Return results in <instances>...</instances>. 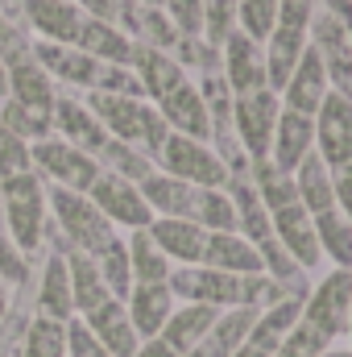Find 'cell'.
I'll return each instance as SVG.
<instances>
[{
	"mask_svg": "<svg viewBox=\"0 0 352 357\" xmlns=\"http://www.w3.org/2000/svg\"><path fill=\"white\" fill-rule=\"evenodd\" d=\"M307 42H311V50L319 54L332 91H340V96L352 100V38H349V29H344L332 13L315 8V17H311V38H307Z\"/></svg>",
	"mask_w": 352,
	"mask_h": 357,
	"instance_id": "30bf717a",
	"label": "cell"
},
{
	"mask_svg": "<svg viewBox=\"0 0 352 357\" xmlns=\"http://www.w3.org/2000/svg\"><path fill=\"white\" fill-rule=\"evenodd\" d=\"M8 96V79H4V63H0V100Z\"/></svg>",
	"mask_w": 352,
	"mask_h": 357,
	"instance_id": "f6af8a7d",
	"label": "cell"
},
{
	"mask_svg": "<svg viewBox=\"0 0 352 357\" xmlns=\"http://www.w3.org/2000/svg\"><path fill=\"white\" fill-rule=\"evenodd\" d=\"M63 258H67V274H71V299H75V316H88L91 307H99L104 299H116V295L104 287V278H99V270H95V262H91L88 254H79V250H67Z\"/></svg>",
	"mask_w": 352,
	"mask_h": 357,
	"instance_id": "484cf974",
	"label": "cell"
},
{
	"mask_svg": "<svg viewBox=\"0 0 352 357\" xmlns=\"http://www.w3.org/2000/svg\"><path fill=\"white\" fill-rule=\"evenodd\" d=\"M67 357H112V354L91 337L88 324L75 316V320H67Z\"/></svg>",
	"mask_w": 352,
	"mask_h": 357,
	"instance_id": "74e56055",
	"label": "cell"
},
{
	"mask_svg": "<svg viewBox=\"0 0 352 357\" xmlns=\"http://www.w3.org/2000/svg\"><path fill=\"white\" fill-rule=\"evenodd\" d=\"M282 341H273V337H265V333H257V328H249V337L241 341V349L232 357H273V349H278Z\"/></svg>",
	"mask_w": 352,
	"mask_h": 357,
	"instance_id": "60d3db41",
	"label": "cell"
},
{
	"mask_svg": "<svg viewBox=\"0 0 352 357\" xmlns=\"http://www.w3.org/2000/svg\"><path fill=\"white\" fill-rule=\"evenodd\" d=\"M133 75L141 79L145 100L162 112L170 133L195 137V142H211V121H207V104L199 96V84L191 79V71L175 54H162L154 46H137L133 50Z\"/></svg>",
	"mask_w": 352,
	"mask_h": 357,
	"instance_id": "6da1fadb",
	"label": "cell"
},
{
	"mask_svg": "<svg viewBox=\"0 0 352 357\" xmlns=\"http://www.w3.org/2000/svg\"><path fill=\"white\" fill-rule=\"evenodd\" d=\"M154 167L170 178H182L191 187H228V167L224 158L211 150V142H195V137H182V133H170L154 158Z\"/></svg>",
	"mask_w": 352,
	"mask_h": 357,
	"instance_id": "52a82bcc",
	"label": "cell"
},
{
	"mask_svg": "<svg viewBox=\"0 0 352 357\" xmlns=\"http://www.w3.org/2000/svg\"><path fill=\"white\" fill-rule=\"evenodd\" d=\"M99 167L112 171V175H120V178H129V183H145V178L158 171L154 158H145V154H137L133 146H120V142H108V146H104Z\"/></svg>",
	"mask_w": 352,
	"mask_h": 357,
	"instance_id": "836d02e7",
	"label": "cell"
},
{
	"mask_svg": "<svg viewBox=\"0 0 352 357\" xmlns=\"http://www.w3.org/2000/svg\"><path fill=\"white\" fill-rule=\"evenodd\" d=\"M199 266L228 270V274H265L257 245L241 233H207V250H203Z\"/></svg>",
	"mask_w": 352,
	"mask_h": 357,
	"instance_id": "603a6c76",
	"label": "cell"
},
{
	"mask_svg": "<svg viewBox=\"0 0 352 357\" xmlns=\"http://www.w3.org/2000/svg\"><path fill=\"white\" fill-rule=\"evenodd\" d=\"M141 4H162V0H141Z\"/></svg>",
	"mask_w": 352,
	"mask_h": 357,
	"instance_id": "f907efd6",
	"label": "cell"
},
{
	"mask_svg": "<svg viewBox=\"0 0 352 357\" xmlns=\"http://www.w3.org/2000/svg\"><path fill=\"white\" fill-rule=\"evenodd\" d=\"M154 237V245L175 262V266H199L203 250H207V229H199L195 220H175V216H154V225L145 229Z\"/></svg>",
	"mask_w": 352,
	"mask_h": 357,
	"instance_id": "d6986e66",
	"label": "cell"
},
{
	"mask_svg": "<svg viewBox=\"0 0 352 357\" xmlns=\"http://www.w3.org/2000/svg\"><path fill=\"white\" fill-rule=\"evenodd\" d=\"M344 337H349V349H352V312H349V324H344Z\"/></svg>",
	"mask_w": 352,
	"mask_h": 357,
	"instance_id": "bcb514c9",
	"label": "cell"
},
{
	"mask_svg": "<svg viewBox=\"0 0 352 357\" xmlns=\"http://www.w3.org/2000/svg\"><path fill=\"white\" fill-rule=\"evenodd\" d=\"M328 71H323V63H319V54L311 50V42H307V50H303V59H298V67L290 71V79L282 84L278 91V100H282V108H290V112H303V116H315L319 112V104L328 100Z\"/></svg>",
	"mask_w": 352,
	"mask_h": 357,
	"instance_id": "2e32d148",
	"label": "cell"
},
{
	"mask_svg": "<svg viewBox=\"0 0 352 357\" xmlns=\"http://www.w3.org/2000/svg\"><path fill=\"white\" fill-rule=\"evenodd\" d=\"M88 104L104 133L120 146H133L145 158H158L162 142L170 137V125L145 96H112V91H88Z\"/></svg>",
	"mask_w": 352,
	"mask_h": 357,
	"instance_id": "7a4b0ae2",
	"label": "cell"
},
{
	"mask_svg": "<svg viewBox=\"0 0 352 357\" xmlns=\"http://www.w3.org/2000/svg\"><path fill=\"white\" fill-rule=\"evenodd\" d=\"M25 171H33L29 167V146L0 121V178L25 175Z\"/></svg>",
	"mask_w": 352,
	"mask_h": 357,
	"instance_id": "8d00e7d4",
	"label": "cell"
},
{
	"mask_svg": "<svg viewBox=\"0 0 352 357\" xmlns=\"http://www.w3.org/2000/svg\"><path fill=\"white\" fill-rule=\"evenodd\" d=\"M137 187H141V195H145V204H150L154 216L195 220V208H199V191H203V187H191V183H182V178L162 175V171H154V175L145 178V183H137Z\"/></svg>",
	"mask_w": 352,
	"mask_h": 357,
	"instance_id": "44dd1931",
	"label": "cell"
},
{
	"mask_svg": "<svg viewBox=\"0 0 352 357\" xmlns=\"http://www.w3.org/2000/svg\"><path fill=\"white\" fill-rule=\"evenodd\" d=\"M38 303H42V316H46V320H58V324L75 320L71 274H67V258H63V254H54V258L46 262V270H42V295H38Z\"/></svg>",
	"mask_w": 352,
	"mask_h": 357,
	"instance_id": "4316f807",
	"label": "cell"
},
{
	"mask_svg": "<svg viewBox=\"0 0 352 357\" xmlns=\"http://www.w3.org/2000/svg\"><path fill=\"white\" fill-rule=\"evenodd\" d=\"M21 17L38 33V42L54 46H75L83 29V8L75 0H21Z\"/></svg>",
	"mask_w": 352,
	"mask_h": 357,
	"instance_id": "4fadbf2b",
	"label": "cell"
},
{
	"mask_svg": "<svg viewBox=\"0 0 352 357\" xmlns=\"http://www.w3.org/2000/svg\"><path fill=\"white\" fill-rule=\"evenodd\" d=\"M278 112H282V100H278L273 88L232 96V133H237V146L245 150L249 162L269 158L273 129H278Z\"/></svg>",
	"mask_w": 352,
	"mask_h": 357,
	"instance_id": "ba28073f",
	"label": "cell"
},
{
	"mask_svg": "<svg viewBox=\"0 0 352 357\" xmlns=\"http://www.w3.org/2000/svg\"><path fill=\"white\" fill-rule=\"evenodd\" d=\"M175 307H178V299H175V291H170V282H133V291L125 295L129 324H133V333L141 341L158 337Z\"/></svg>",
	"mask_w": 352,
	"mask_h": 357,
	"instance_id": "e0dca14e",
	"label": "cell"
},
{
	"mask_svg": "<svg viewBox=\"0 0 352 357\" xmlns=\"http://www.w3.org/2000/svg\"><path fill=\"white\" fill-rule=\"evenodd\" d=\"M311 154H315V116L282 108L278 112V129H273V146H269V162L294 175Z\"/></svg>",
	"mask_w": 352,
	"mask_h": 357,
	"instance_id": "ac0fdd59",
	"label": "cell"
},
{
	"mask_svg": "<svg viewBox=\"0 0 352 357\" xmlns=\"http://www.w3.org/2000/svg\"><path fill=\"white\" fill-rule=\"evenodd\" d=\"M0 312H4V291H0Z\"/></svg>",
	"mask_w": 352,
	"mask_h": 357,
	"instance_id": "681fc988",
	"label": "cell"
},
{
	"mask_svg": "<svg viewBox=\"0 0 352 357\" xmlns=\"http://www.w3.org/2000/svg\"><path fill=\"white\" fill-rule=\"evenodd\" d=\"M46 208L54 212V225H58L67 250H79L88 258H99L112 241H120V233L99 216V208L91 204L88 195H79V191L50 187L46 191Z\"/></svg>",
	"mask_w": 352,
	"mask_h": 357,
	"instance_id": "277c9868",
	"label": "cell"
},
{
	"mask_svg": "<svg viewBox=\"0 0 352 357\" xmlns=\"http://www.w3.org/2000/svg\"><path fill=\"white\" fill-rule=\"evenodd\" d=\"M0 121H4V125H8L25 146H33V142H42V137H50V133H54V116L33 112V108L13 104V100H4V104H0Z\"/></svg>",
	"mask_w": 352,
	"mask_h": 357,
	"instance_id": "d6a6232c",
	"label": "cell"
},
{
	"mask_svg": "<svg viewBox=\"0 0 352 357\" xmlns=\"http://www.w3.org/2000/svg\"><path fill=\"white\" fill-rule=\"evenodd\" d=\"M4 4H21V0H0V8H4Z\"/></svg>",
	"mask_w": 352,
	"mask_h": 357,
	"instance_id": "c3c4849f",
	"label": "cell"
},
{
	"mask_svg": "<svg viewBox=\"0 0 352 357\" xmlns=\"http://www.w3.org/2000/svg\"><path fill=\"white\" fill-rule=\"evenodd\" d=\"M349 312H352V274L349 270H332V274H323V278L307 291L298 328H303L307 337H315L323 349H332L336 337H344Z\"/></svg>",
	"mask_w": 352,
	"mask_h": 357,
	"instance_id": "5b68a950",
	"label": "cell"
},
{
	"mask_svg": "<svg viewBox=\"0 0 352 357\" xmlns=\"http://www.w3.org/2000/svg\"><path fill=\"white\" fill-rule=\"evenodd\" d=\"M249 178H253V187H257V195H262L265 212H278V208H286V204H298L294 175H290V171H282V167H273L269 158L249 162Z\"/></svg>",
	"mask_w": 352,
	"mask_h": 357,
	"instance_id": "4dcf8cb0",
	"label": "cell"
},
{
	"mask_svg": "<svg viewBox=\"0 0 352 357\" xmlns=\"http://www.w3.org/2000/svg\"><path fill=\"white\" fill-rule=\"evenodd\" d=\"M79 320L88 324V333L112 357H133V354H137V345H141V337L133 333L129 312H125V303H120V299H104L99 307H91L88 316H79Z\"/></svg>",
	"mask_w": 352,
	"mask_h": 357,
	"instance_id": "ffe728a7",
	"label": "cell"
},
{
	"mask_svg": "<svg viewBox=\"0 0 352 357\" xmlns=\"http://www.w3.org/2000/svg\"><path fill=\"white\" fill-rule=\"evenodd\" d=\"M216 320H220V312H216V307H203V303H178L175 312H170V320L162 324V333H158V337H162L178 357H182V354H191L207 333H211V324H216Z\"/></svg>",
	"mask_w": 352,
	"mask_h": 357,
	"instance_id": "cb8c5ba5",
	"label": "cell"
},
{
	"mask_svg": "<svg viewBox=\"0 0 352 357\" xmlns=\"http://www.w3.org/2000/svg\"><path fill=\"white\" fill-rule=\"evenodd\" d=\"M319 357H352V349H336V345H332V349H323Z\"/></svg>",
	"mask_w": 352,
	"mask_h": 357,
	"instance_id": "ee69618b",
	"label": "cell"
},
{
	"mask_svg": "<svg viewBox=\"0 0 352 357\" xmlns=\"http://www.w3.org/2000/svg\"><path fill=\"white\" fill-rule=\"evenodd\" d=\"M54 137L71 142L75 150L91 154L95 162H99L104 146L112 142V137L104 133V125L95 121V112H91L83 100H75V96H58V100H54Z\"/></svg>",
	"mask_w": 352,
	"mask_h": 357,
	"instance_id": "9a60e30c",
	"label": "cell"
},
{
	"mask_svg": "<svg viewBox=\"0 0 352 357\" xmlns=\"http://www.w3.org/2000/svg\"><path fill=\"white\" fill-rule=\"evenodd\" d=\"M349 38H352V25H349Z\"/></svg>",
	"mask_w": 352,
	"mask_h": 357,
	"instance_id": "816d5d0a",
	"label": "cell"
},
{
	"mask_svg": "<svg viewBox=\"0 0 352 357\" xmlns=\"http://www.w3.org/2000/svg\"><path fill=\"white\" fill-rule=\"evenodd\" d=\"M133 357H178V354L162 341V337H150V341H141V345H137V354H133Z\"/></svg>",
	"mask_w": 352,
	"mask_h": 357,
	"instance_id": "7bdbcfd3",
	"label": "cell"
},
{
	"mask_svg": "<svg viewBox=\"0 0 352 357\" xmlns=\"http://www.w3.org/2000/svg\"><path fill=\"white\" fill-rule=\"evenodd\" d=\"M0 278H8V282H21L25 278V262L17 254V245L8 241V233H0Z\"/></svg>",
	"mask_w": 352,
	"mask_h": 357,
	"instance_id": "f35d334b",
	"label": "cell"
},
{
	"mask_svg": "<svg viewBox=\"0 0 352 357\" xmlns=\"http://www.w3.org/2000/svg\"><path fill=\"white\" fill-rule=\"evenodd\" d=\"M75 46L91 59H99V63H112V67H133V50H137V42L116 21H95V17H83V29H79Z\"/></svg>",
	"mask_w": 352,
	"mask_h": 357,
	"instance_id": "7402d4cb",
	"label": "cell"
},
{
	"mask_svg": "<svg viewBox=\"0 0 352 357\" xmlns=\"http://www.w3.org/2000/svg\"><path fill=\"white\" fill-rule=\"evenodd\" d=\"M29 167H33V175L42 178V183L67 187V191H79V195H88L91 183L104 171L91 154L75 150L71 142H63V137H54V133L29 146Z\"/></svg>",
	"mask_w": 352,
	"mask_h": 357,
	"instance_id": "8992f818",
	"label": "cell"
},
{
	"mask_svg": "<svg viewBox=\"0 0 352 357\" xmlns=\"http://www.w3.org/2000/svg\"><path fill=\"white\" fill-rule=\"evenodd\" d=\"M125 245H129V270H133V282H170L175 262L154 245V237H150L145 229L129 233Z\"/></svg>",
	"mask_w": 352,
	"mask_h": 357,
	"instance_id": "f546056e",
	"label": "cell"
},
{
	"mask_svg": "<svg viewBox=\"0 0 352 357\" xmlns=\"http://www.w3.org/2000/svg\"><path fill=\"white\" fill-rule=\"evenodd\" d=\"M195 225L207 233H237V208L232 195L224 187H203L199 191V208H195Z\"/></svg>",
	"mask_w": 352,
	"mask_h": 357,
	"instance_id": "1f68e13d",
	"label": "cell"
},
{
	"mask_svg": "<svg viewBox=\"0 0 352 357\" xmlns=\"http://www.w3.org/2000/svg\"><path fill=\"white\" fill-rule=\"evenodd\" d=\"M273 21H278V0H237V29L249 33L253 42H262L273 33Z\"/></svg>",
	"mask_w": 352,
	"mask_h": 357,
	"instance_id": "d590c367",
	"label": "cell"
},
{
	"mask_svg": "<svg viewBox=\"0 0 352 357\" xmlns=\"http://www.w3.org/2000/svg\"><path fill=\"white\" fill-rule=\"evenodd\" d=\"M315 220V237H319V254L323 262H332V270H352V225L340 208L311 216Z\"/></svg>",
	"mask_w": 352,
	"mask_h": 357,
	"instance_id": "83f0119b",
	"label": "cell"
},
{
	"mask_svg": "<svg viewBox=\"0 0 352 357\" xmlns=\"http://www.w3.org/2000/svg\"><path fill=\"white\" fill-rule=\"evenodd\" d=\"M21 357H67V324L38 316L25 333V354Z\"/></svg>",
	"mask_w": 352,
	"mask_h": 357,
	"instance_id": "e575fe53",
	"label": "cell"
},
{
	"mask_svg": "<svg viewBox=\"0 0 352 357\" xmlns=\"http://www.w3.org/2000/svg\"><path fill=\"white\" fill-rule=\"evenodd\" d=\"M332 195H336V208L349 216V225H352V162L332 171Z\"/></svg>",
	"mask_w": 352,
	"mask_h": 357,
	"instance_id": "ab89813d",
	"label": "cell"
},
{
	"mask_svg": "<svg viewBox=\"0 0 352 357\" xmlns=\"http://www.w3.org/2000/svg\"><path fill=\"white\" fill-rule=\"evenodd\" d=\"M88 199L99 208V216L112 229L137 233V229H150L154 225V212H150L141 187L129 183V178H120V175H112V171H99V178L91 183V191H88Z\"/></svg>",
	"mask_w": 352,
	"mask_h": 357,
	"instance_id": "9c48e42d",
	"label": "cell"
},
{
	"mask_svg": "<svg viewBox=\"0 0 352 357\" xmlns=\"http://www.w3.org/2000/svg\"><path fill=\"white\" fill-rule=\"evenodd\" d=\"M224 191L232 195V208H237V233L249 237L253 245L265 241L273 229H269V212H265V204H262V195H257V187H253V178L249 175H232Z\"/></svg>",
	"mask_w": 352,
	"mask_h": 357,
	"instance_id": "d4e9b609",
	"label": "cell"
},
{
	"mask_svg": "<svg viewBox=\"0 0 352 357\" xmlns=\"http://www.w3.org/2000/svg\"><path fill=\"white\" fill-rule=\"evenodd\" d=\"M4 25H8V17H4V8H0V29H4Z\"/></svg>",
	"mask_w": 352,
	"mask_h": 357,
	"instance_id": "7dc6e473",
	"label": "cell"
},
{
	"mask_svg": "<svg viewBox=\"0 0 352 357\" xmlns=\"http://www.w3.org/2000/svg\"><path fill=\"white\" fill-rule=\"evenodd\" d=\"M315 158L328 171L352 162V100L340 91H328L315 112Z\"/></svg>",
	"mask_w": 352,
	"mask_h": 357,
	"instance_id": "8fae6325",
	"label": "cell"
},
{
	"mask_svg": "<svg viewBox=\"0 0 352 357\" xmlns=\"http://www.w3.org/2000/svg\"><path fill=\"white\" fill-rule=\"evenodd\" d=\"M269 229H273L278 245L294 258V266L298 270H315L319 262H323V254H319V237H315V220L307 216L303 204H286V208L269 212Z\"/></svg>",
	"mask_w": 352,
	"mask_h": 357,
	"instance_id": "5bb4252c",
	"label": "cell"
},
{
	"mask_svg": "<svg viewBox=\"0 0 352 357\" xmlns=\"http://www.w3.org/2000/svg\"><path fill=\"white\" fill-rule=\"evenodd\" d=\"M83 8V17H95V21H116V8L120 0H75Z\"/></svg>",
	"mask_w": 352,
	"mask_h": 357,
	"instance_id": "b9f144b4",
	"label": "cell"
},
{
	"mask_svg": "<svg viewBox=\"0 0 352 357\" xmlns=\"http://www.w3.org/2000/svg\"><path fill=\"white\" fill-rule=\"evenodd\" d=\"M220 75L232 96H245V91L269 88V75H265V46L253 42L249 33L232 29L220 46Z\"/></svg>",
	"mask_w": 352,
	"mask_h": 357,
	"instance_id": "7c38bea8",
	"label": "cell"
},
{
	"mask_svg": "<svg viewBox=\"0 0 352 357\" xmlns=\"http://www.w3.org/2000/svg\"><path fill=\"white\" fill-rule=\"evenodd\" d=\"M349 274H352V270H349Z\"/></svg>",
	"mask_w": 352,
	"mask_h": 357,
	"instance_id": "f5cc1de1",
	"label": "cell"
},
{
	"mask_svg": "<svg viewBox=\"0 0 352 357\" xmlns=\"http://www.w3.org/2000/svg\"><path fill=\"white\" fill-rule=\"evenodd\" d=\"M0 212L8 220V241L17 245V254H33L46 237V183L25 171V175L0 178Z\"/></svg>",
	"mask_w": 352,
	"mask_h": 357,
	"instance_id": "3957f363",
	"label": "cell"
},
{
	"mask_svg": "<svg viewBox=\"0 0 352 357\" xmlns=\"http://www.w3.org/2000/svg\"><path fill=\"white\" fill-rule=\"evenodd\" d=\"M294 191H298V204L307 208V216H319V212H332V208H336V195H332V171H328L315 154L294 171Z\"/></svg>",
	"mask_w": 352,
	"mask_h": 357,
	"instance_id": "f1b7e54d",
	"label": "cell"
}]
</instances>
